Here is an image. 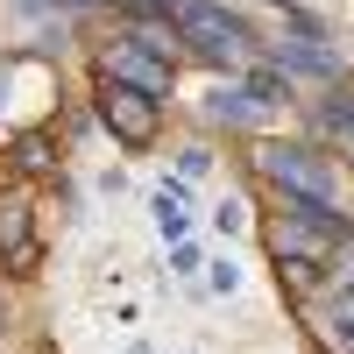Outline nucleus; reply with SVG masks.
Here are the masks:
<instances>
[{
    "mask_svg": "<svg viewBox=\"0 0 354 354\" xmlns=\"http://www.w3.org/2000/svg\"><path fill=\"white\" fill-rule=\"evenodd\" d=\"M205 283H213V290H234V283H241V270H234V262H213V277H205Z\"/></svg>",
    "mask_w": 354,
    "mask_h": 354,
    "instance_id": "nucleus-15",
    "label": "nucleus"
},
{
    "mask_svg": "<svg viewBox=\"0 0 354 354\" xmlns=\"http://www.w3.org/2000/svg\"><path fill=\"white\" fill-rule=\"evenodd\" d=\"M0 100H8V71H0Z\"/></svg>",
    "mask_w": 354,
    "mask_h": 354,
    "instance_id": "nucleus-16",
    "label": "nucleus"
},
{
    "mask_svg": "<svg viewBox=\"0 0 354 354\" xmlns=\"http://www.w3.org/2000/svg\"><path fill=\"white\" fill-rule=\"evenodd\" d=\"M15 170H21V177H50V170H57V142H50L43 128L21 135V142H15Z\"/></svg>",
    "mask_w": 354,
    "mask_h": 354,
    "instance_id": "nucleus-7",
    "label": "nucleus"
},
{
    "mask_svg": "<svg viewBox=\"0 0 354 354\" xmlns=\"http://www.w3.org/2000/svg\"><path fill=\"white\" fill-rule=\"evenodd\" d=\"M340 241H347V220L333 213L326 198H290V192H283V220L270 227L277 262H305V270H326V262L340 255Z\"/></svg>",
    "mask_w": 354,
    "mask_h": 354,
    "instance_id": "nucleus-1",
    "label": "nucleus"
},
{
    "mask_svg": "<svg viewBox=\"0 0 354 354\" xmlns=\"http://www.w3.org/2000/svg\"><path fill=\"white\" fill-rule=\"evenodd\" d=\"M333 326H347V340H354V277L340 283V312H333Z\"/></svg>",
    "mask_w": 354,
    "mask_h": 354,
    "instance_id": "nucleus-14",
    "label": "nucleus"
},
{
    "mask_svg": "<svg viewBox=\"0 0 354 354\" xmlns=\"http://www.w3.org/2000/svg\"><path fill=\"white\" fill-rule=\"evenodd\" d=\"M128 21H177V0H121Z\"/></svg>",
    "mask_w": 354,
    "mask_h": 354,
    "instance_id": "nucleus-11",
    "label": "nucleus"
},
{
    "mask_svg": "<svg viewBox=\"0 0 354 354\" xmlns=\"http://www.w3.org/2000/svg\"><path fill=\"white\" fill-rule=\"evenodd\" d=\"M43 241H36V205L28 192H0V270L8 277H36Z\"/></svg>",
    "mask_w": 354,
    "mask_h": 354,
    "instance_id": "nucleus-6",
    "label": "nucleus"
},
{
    "mask_svg": "<svg viewBox=\"0 0 354 354\" xmlns=\"http://www.w3.org/2000/svg\"><path fill=\"white\" fill-rule=\"evenodd\" d=\"M255 170L270 177L277 192H290V198H326V205H333V170L319 163L312 149H290V142H262V149H255Z\"/></svg>",
    "mask_w": 354,
    "mask_h": 354,
    "instance_id": "nucleus-5",
    "label": "nucleus"
},
{
    "mask_svg": "<svg viewBox=\"0 0 354 354\" xmlns=\"http://www.w3.org/2000/svg\"><path fill=\"white\" fill-rule=\"evenodd\" d=\"M177 36H185L198 57H213V64H234V57L248 50V28L227 8H213V0H177Z\"/></svg>",
    "mask_w": 354,
    "mask_h": 354,
    "instance_id": "nucleus-4",
    "label": "nucleus"
},
{
    "mask_svg": "<svg viewBox=\"0 0 354 354\" xmlns=\"http://www.w3.org/2000/svg\"><path fill=\"white\" fill-rule=\"evenodd\" d=\"M156 227L170 234V241H185V227H192V205H185V185H163V192H156Z\"/></svg>",
    "mask_w": 354,
    "mask_h": 354,
    "instance_id": "nucleus-8",
    "label": "nucleus"
},
{
    "mask_svg": "<svg viewBox=\"0 0 354 354\" xmlns=\"http://www.w3.org/2000/svg\"><path fill=\"white\" fill-rule=\"evenodd\" d=\"M100 121H106V135L121 142V149H149L163 113H156V93L121 85V78H100Z\"/></svg>",
    "mask_w": 354,
    "mask_h": 354,
    "instance_id": "nucleus-3",
    "label": "nucleus"
},
{
    "mask_svg": "<svg viewBox=\"0 0 354 354\" xmlns=\"http://www.w3.org/2000/svg\"><path fill=\"white\" fill-rule=\"evenodd\" d=\"M248 100H255V106L290 100V78H283V71H255V78H248Z\"/></svg>",
    "mask_w": 354,
    "mask_h": 354,
    "instance_id": "nucleus-10",
    "label": "nucleus"
},
{
    "mask_svg": "<svg viewBox=\"0 0 354 354\" xmlns=\"http://www.w3.org/2000/svg\"><path fill=\"white\" fill-rule=\"evenodd\" d=\"M100 78H121V85H142V93H170V43L163 36H142V28H128V36H113L100 50Z\"/></svg>",
    "mask_w": 354,
    "mask_h": 354,
    "instance_id": "nucleus-2",
    "label": "nucleus"
},
{
    "mask_svg": "<svg viewBox=\"0 0 354 354\" xmlns=\"http://www.w3.org/2000/svg\"><path fill=\"white\" fill-rule=\"evenodd\" d=\"M36 354H57V347H36Z\"/></svg>",
    "mask_w": 354,
    "mask_h": 354,
    "instance_id": "nucleus-17",
    "label": "nucleus"
},
{
    "mask_svg": "<svg viewBox=\"0 0 354 354\" xmlns=\"http://www.w3.org/2000/svg\"><path fill=\"white\" fill-rule=\"evenodd\" d=\"M326 135H333L340 149L354 156V106H326Z\"/></svg>",
    "mask_w": 354,
    "mask_h": 354,
    "instance_id": "nucleus-12",
    "label": "nucleus"
},
{
    "mask_svg": "<svg viewBox=\"0 0 354 354\" xmlns=\"http://www.w3.org/2000/svg\"><path fill=\"white\" fill-rule=\"evenodd\" d=\"M277 64L312 71V78H333V57H326V50H312V43H277Z\"/></svg>",
    "mask_w": 354,
    "mask_h": 354,
    "instance_id": "nucleus-9",
    "label": "nucleus"
},
{
    "mask_svg": "<svg viewBox=\"0 0 354 354\" xmlns=\"http://www.w3.org/2000/svg\"><path fill=\"white\" fill-rule=\"evenodd\" d=\"M248 93H213V121H248Z\"/></svg>",
    "mask_w": 354,
    "mask_h": 354,
    "instance_id": "nucleus-13",
    "label": "nucleus"
}]
</instances>
